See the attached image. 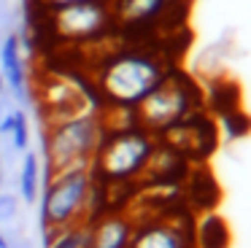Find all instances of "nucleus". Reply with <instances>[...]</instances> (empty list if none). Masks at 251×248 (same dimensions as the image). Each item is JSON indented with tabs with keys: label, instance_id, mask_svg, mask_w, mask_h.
<instances>
[{
	"label": "nucleus",
	"instance_id": "obj_16",
	"mask_svg": "<svg viewBox=\"0 0 251 248\" xmlns=\"http://www.w3.org/2000/svg\"><path fill=\"white\" fill-rule=\"evenodd\" d=\"M44 8L49 11H57V8H65V5H73V3H84V0H41Z\"/></svg>",
	"mask_w": 251,
	"mask_h": 248
},
{
	"label": "nucleus",
	"instance_id": "obj_12",
	"mask_svg": "<svg viewBox=\"0 0 251 248\" xmlns=\"http://www.w3.org/2000/svg\"><path fill=\"white\" fill-rule=\"evenodd\" d=\"M192 243L197 248H229V226L222 216L205 213L192 226Z\"/></svg>",
	"mask_w": 251,
	"mask_h": 248
},
{
	"label": "nucleus",
	"instance_id": "obj_15",
	"mask_svg": "<svg viewBox=\"0 0 251 248\" xmlns=\"http://www.w3.org/2000/svg\"><path fill=\"white\" fill-rule=\"evenodd\" d=\"M11 138H14V146L19 151H25L30 146V124H27V116L22 111L14 113V129H11Z\"/></svg>",
	"mask_w": 251,
	"mask_h": 248
},
{
	"label": "nucleus",
	"instance_id": "obj_20",
	"mask_svg": "<svg viewBox=\"0 0 251 248\" xmlns=\"http://www.w3.org/2000/svg\"><path fill=\"white\" fill-rule=\"evenodd\" d=\"M3 89H6V81H3V75H0V95H3Z\"/></svg>",
	"mask_w": 251,
	"mask_h": 248
},
{
	"label": "nucleus",
	"instance_id": "obj_8",
	"mask_svg": "<svg viewBox=\"0 0 251 248\" xmlns=\"http://www.w3.org/2000/svg\"><path fill=\"white\" fill-rule=\"evenodd\" d=\"M130 248H195L192 232L170 219H149L135 224Z\"/></svg>",
	"mask_w": 251,
	"mask_h": 248
},
{
	"label": "nucleus",
	"instance_id": "obj_13",
	"mask_svg": "<svg viewBox=\"0 0 251 248\" xmlns=\"http://www.w3.org/2000/svg\"><path fill=\"white\" fill-rule=\"evenodd\" d=\"M46 248H89L92 243V226L89 221L65 226V229H44Z\"/></svg>",
	"mask_w": 251,
	"mask_h": 248
},
{
	"label": "nucleus",
	"instance_id": "obj_4",
	"mask_svg": "<svg viewBox=\"0 0 251 248\" xmlns=\"http://www.w3.org/2000/svg\"><path fill=\"white\" fill-rule=\"evenodd\" d=\"M202 111V92L181 70H170L165 81L135 108V124L162 138L168 129L178 127L192 113Z\"/></svg>",
	"mask_w": 251,
	"mask_h": 248
},
{
	"label": "nucleus",
	"instance_id": "obj_14",
	"mask_svg": "<svg viewBox=\"0 0 251 248\" xmlns=\"http://www.w3.org/2000/svg\"><path fill=\"white\" fill-rule=\"evenodd\" d=\"M19 192H22L25 202H35V197H38V156H35L33 151L25 154L22 178H19Z\"/></svg>",
	"mask_w": 251,
	"mask_h": 248
},
{
	"label": "nucleus",
	"instance_id": "obj_9",
	"mask_svg": "<svg viewBox=\"0 0 251 248\" xmlns=\"http://www.w3.org/2000/svg\"><path fill=\"white\" fill-rule=\"evenodd\" d=\"M89 226H92L89 248H130L135 221L127 213L108 210V213L98 216L95 221H89Z\"/></svg>",
	"mask_w": 251,
	"mask_h": 248
},
{
	"label": "nucleus",
	"instance_id": "obj_6",
	"mask_svg": "<svg viewBox=\"0 0 251 248\" xmlns=\"http://www.w3.org/2000/svg\"><path fill=\"white\" fill-rule=\"evenodd\" d=\"M49 22L57 38L68 43H92L108 35V30L116 25L111 0H84L65 8L49 11Z\"/></svg>",
	"mask_w": 251,
	"mask_h": 248
},
{
	"label": "nucleus",
	"instance_id": "obj_17",
	"mask_svg": "<svg viewBox=\"0 0 251 248\" xmlns=\"http://www.w3.org/2000/svg\"><path fill=\"white\" fill-rule=\"evenodd\" d=\"M14 129V113L11 116H3V122H0V135H11Z\"/></svg>",
	"mask_w": 251,
	"mask_h": 248
},
{
	"label": "nucleus",
	"instance_id": "obj_21",
	"mask_svg": "<svg viewBox=\"0 0 251 248\" xmlns=\"http://www.w3.org/2000/svg\"><path fill=\"white\" fill-rule=\"evenodd\" d=\"M0 183H3V167H0Z\"/></svg>",
	"mask_w": 251,
	"mask_h": 248
},
{
	"label": "nucleus",
	"instance_id": "obj_5",
	"mask_svg": "<svg viewBox=\"0 0 251 248\" xmlns=\"http://www.w3.org/2000/svg\"><path fill=\"white\" fill-rule=\"evenodd\" d=\"M92 189V167H65V170L49 173V183H46L44 199H41L44 229H65V226L89 221Z\"/></svg>",
	"mask_w": 251,
	"mask_h": 248
},
{
	"label": "nucleus",
	"instance_id": "obj_10",
	"mask_svg": "<svg viewBox=\"0 0 251 248\" xmlns=\"http://www.w3.org/2000/svg\"><path fill=\"white\" fill-rule=\"evenodd\" d=\"M173 0H114L111 11H114V22L125 27H143L159 22L170 11Z\"/></svg>",
	"mask_w": 251,
	"mask_h": 248
},
{
	"label": "nucleus",
	"instance_id": "obj_7",
	"mask_svg": "<svg viewBox=\"0 0 251 248\" xmlns=\"http://www.w3.org/2000/svg\"><path fill=\"white\" fill-rule=\"evenodd\" d=\"M162 138V143L181 151L189 162H200L216 149V124L205 111H197L186 122H181L178 127L168 129Z\"/></svg>",
	"mask_w": 251,
	"mask_h": 248
},
{
	"label": "nucleus",
	"instance_id": "obj_11",
	"mask_svg": "<svg viewBox=\"0 0 251 248\" xmlns=\"http://www.w3.org/2000/svg\"><path fill=\"white\" fill-rule=\"evenodd\" d=\"M0 75L17 92L19 97H25V86H27V73H25L22 65V51H19V35L11 32V35L3 41L0 46Z\"/></svg>",
	"mask_w": 251,
	"mask_h": 248
},
{
	"label": "nucleus",
	"instance_id": "obj_3",
	"mask_svg": "<svg viewBox=\"0 0 251 248\" xmlns=\"http://www.w3.org/2000/svg\"><path fill=\"white\" fill-rule=\"evenodd\" d=\"M105 127H108V113H98L89 108L65 119H54L44 138L49 173L65 167H89L105 135Z\"/></svg>",
	"mask_w": 251,
	"mask_h": 248
},
{
	"label": "nucleus",
	"instance_id": "obj_2",
	"mask_svg": "<svg viewBox=\"0 0 251 248\" xmlns=\"http://www.w3.org/2000/svg\"><path fill=\"white\" fill-rule=\"evenodd\" d=\"M157 135H151L135 122L119 124V127L108 122L98 154L89 165L95 181L103 186H125V183L141 181L157 151Z\"/></svg>",
	"mask_w": 251,
	"mask_h": 248
},
{
	"label": "nucleus",
	"instance_id": "obj_18",
	"mask_svg": "<svg viewBox=\"0 0 251 248\" xmlns=\"http://www.w3.org/2000/svg\"><path fill=\"white\" fill-rule=\"evenodd\" d=\"M0 210H6L8 216L14 213V199L11 197H0Z\"/></svg>",
	"mask_w": 251,
	"mask_h": 248
},
{
	"label": "nucleus",
	"instance_id": "obj_1",
	"mask_svg": "<svg viewBox=\"0 0 251 248\" xmlns=\"http://www.w3.org/2000/svg\"><path fill=\"white\" fill-rule=\"evenodd\" d=\"M170 65L149 49H119L100 62L95 86L111 111H135L170 73Z\"/></svg>",
	"mask_w": 251,
	"mask_h": 248
},
{
	"label": "nucleus",
	"instance_id": "obj_19",
	"mask_svg": "<svg viewBox=\"0 0 251 248\" xmlns=\"http://www.w3.org/2000/svg\"><path fill=\"white\" fill-rule=\"evenodd\" d=\"M0 248H8V240H6V235H3V229H0Z\"/></svg>",
	"mask_w": 251,
	"mask_h": 248
}]
</instances>
